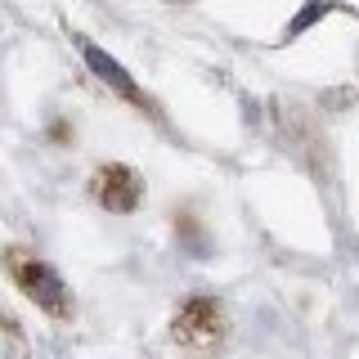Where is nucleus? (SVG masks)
Returning <instances> with one entry per match:
<instances>
[{"label": "nucleus", "mask_w": 359, "mask_h": 359, "mask_svg": "<svg viewBox=\"0 0 359 359\" xmlns=\"http://www.w3.org/2000/svg\"><path fill=\"white\" fill-rule=\"evenodd\" d=\"M76 45H81V59H86V67H90V72H95V76H99V81H104L108 90H117L121 99H130V104L149 108V99H144V90L130 81V72H126V67H121L117 59H112L108 50H99V45H90V41H81V36H76Z\"/></svg>", "instance_id": "3"}, {"label": "nucleus", "mask_w": 359, "mask_h": 359, "mask_svg": "<svg viewBox=\"0 0 359 359\" xmlns=\"http://www.w3.org/2000/svg\"><path fill=\"white\" fill-rule=\"evenodd\" d=\"M95 198H99V207L117 211V216H130V211L140 207V198H144V180L135 175L130 166L108 162V166L95 171Z\"/></svg>", "instance_id": "2"}, {"label": "nucleus", "mask_w": 359, "mask_h": 359, "mask_svg": "<svg viewBox=\"0 0 359 359\" xmlns=\"http://www.w3.org/2000/svg\"><path fill=\"white\" fill-rule=\"evenodd\" d=\"M332 9H337V0H310V5H301V14L283 27V41H297L301 32H310L314 22H319L323 14H332Z\"/></svg>", "instance_id": "5"}, {"label": "nucleus", "mask_w": 359, "mask_h": 359, "mask_svg": "<svg viewBox=\"0 0 359 359\" xmlns=\"http://www.w3.org/2000/svg\"><path fill=\"white\" fill-rule=\"evenodd\" d=\"M220 323H224V314H220L216 301L194 297V301H184V310L175 314V337L180 341H216Z\"/></svg>", "instance_id": "4"}, {"label": "nucleus", "mask_w": 359, "mask_h": 359, "mask_svg": "<svg viewBox=\"0 0 359 359\" xmlns=\"http://www.w3.org/2000/svg\"><path fill=\"white\" fill-rule=\"evenodd\" d=\"M9 274H14V283L22 287V297H27L36 310H45L50 319H67V314H72L67 283H63V274L50 261L27 256V252H9Z\"/></svg>", "instance_id": "1"}]
</instances>
